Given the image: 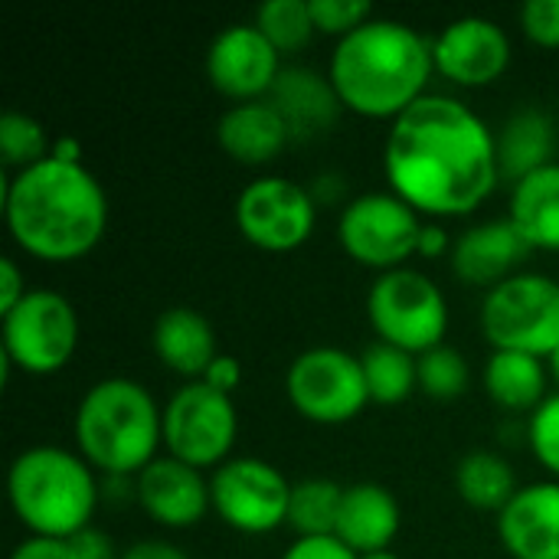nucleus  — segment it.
<instances>
[{
    "label": "nucleus",
    "mask_w": 559,
    "mask_h": 559,
    "mask_svg": "<svg viewBox=\"0 0 559 559\" xmlns=\"http://www.w3.org/2000/svg\"><path fill=\"white\" fill-rule=\"evenodd\" d=\"M239 439V409L233 396L203 380L183 383L164 406V449L190 468H219Z\"/></svg>",
    "instance_id": "9"
},
{
    "label": "nucleus",
    "mask_w": 559,
    "mask_h": 559,
    "mask_svg": "<svg viewBox=\"0 0 559 559\" xmlns=\"http://www.w3.org/2000/svg\"><path fill=\"white\" fill-rule=\"evenodd\" d=\"M49 157H56L62 164H82V144H79V138H72V134L52 138V154Z\"/></svg>",
    "instance_id": "42"
},
{
    "label": "nucleus",
    "mask_w": 559,
    "mask_h": 559,
    "mask_svg": "<svg viewBox=\"0 0 559 559\" xmlns=\"http://www.w3.org/2000/svg\"><path fill=\"white\" fill-rule=\"evenodd\" d=\"M203 383H206V386H213L216 393L233 396V393H236V386L242 383V364H239L236 357H229V354H219V357L210 364V370L203 373Z\"/></svg>",
    "instance_id": "38"
},
{
    "label": "nucleus",
    "mask_w": 559,
    "mask_h": 559,
    "mask_svg": "<svg viewBox=\"0 0 559 559\" xmlns=\"http://www.w3.org/2000/svg\"><path fill=\"white\" fill-rule=\"evenodd\" d=\"M508 219L531 249L559 252V160L514 183Z\"/></svg>",
    "instance_id": "23"
},
{
    "label": "nucleus",
    "mask_w": 559,
    "mask_h": 559,
    "mask_svg": "<svg viewBox=\"0 0 559 559\" xmlns=\"http://www.w3.org/2000/svg\"><path fill=\"white\" fill-rule=\"evenodd\" d=\"M423 226L419 213L396 193H360L341 210L337 242L357 265L383 275L419 255Z\"/></svg>",
    "instance_id": "11"
},
{
    "label": "nucleus",
    "mask_w": 559,
    "mask_h": 559,
    "mask_svg": "<svg viewBox=\"0 0 559 559\" xmlns=\"http://www.w3.org/2000/svg\"><path fill=\"white\" fill-rule=\"evenodd\" d=\"M364 364V377H367V390H370V403L380 406H400L406 403L416 386H419V357L393 347V344H370L360 354Z\"/></svg>",
    "instance_id": "27"
},
{
    "label": "nucleus",
    "mask_w": 559,
    "mask_h": 559,
    "mask_svg": "<svg viewBox=\"0 0 559 559\" xmlns=\"http://www.w3.org/2000/svg\"><path fill=\"white\" fill-rule=\"evenodd\" d=\"M498 540L511 559H559V481L524 485L498 514Z\"/></svg>",
    "instance_id": "17"
},
{
    "label": "nucleus",
    "mask_w": 559,
    "mask_h": 559,
    "mask_svg": "<svg viewBox=\"0 0 559 559\" xmlns=\"http://www.w3.org/2000/svg\"><path fill=\"white\" fill-rule=\"evenodd\" d=\"M432 72V43L416 26L380 16L337 39L328 62V79L347 111L390 121L429 95Z\"/></svg>",
    "instance_id": "3"
},
{
    "label": "nucleus",
    "mask_w": 559,
    "mask_h": 559,
    "mask_svg": "<svg viewBox=\"0 0 559 559\" xmlns=\"http://www.w3.org/2000/svg\"><path fill=\"white\" fill-rule=\"evenodd\" d=\"M79 334V314L66 295L29 288V295L3 314V360L29 377H52L75 357Z\"/></svg>",
    "instance_id": "8"
},
{
    "label": "nucleus",
    "mask_w": 559,
    "mask_h": 559,
    "mask_svg": "<svg viewBox=\"0 0 559 559\" xmlns=\"http://www.w3.org/2000/svg\"><path fill=\"white\" fill-rule=\"evenodd\" d=\"M265 39L285 56L305 49L314 36V16H311V3L308 0H269L255 10V20H252Z\"/></svg>",
    "instance_id": "29"
},
{
    "label": "nucleus",
    "mask_w": 559,
    "mask_h": 559,
    "mask_svg": "<svg viewBox=\"0 0 559 559\" xmlns=\"http://www.w3.org/2000/svg\"><path fill=\"white\" fill-rule=\"evenodd\" d=\"M481 334L495 350H518L547 360L559 347V282L540 272H518L485 292Z\"/></svg>",
    "instance_id": "7"
},
{
    "label": "nucleus",
    "mask_w": 559,
    "mask_h": 559,
    "mask_svg": "<svg viewBox=\"0 0 559 559\" xmlns=\"http://www.w3.org/2000/svg\"><path fill=\"white\" fill-rule=\"evenodd\" d=\"M547 370H550V377L559 383V347L550 354V357H547Z\"/></svg>",
    "instance_id": "43"
},
{
    "label": "nucleus",
    "mask_w": 559,
    "mask_h": 559,
    "mask_svg": "<svg viewBox=\"0 0 559 559\" xmlns=\"http://www.w3.org/2000/svg\"><path fill=\"white\" fill-rule=\"evenodd\" d=\"M210 498L216 518L226 527L236 534L262 537L288 524L292 485L272 462L242 455L213 472Z\"/></svg>",
    "instance_id": "12"
},
{
    "label": "nucleus",
    "mask_w": 559,
    "mask_h": 559,
    "mask_svg": "<svg viewBox=\"0 0 559 559\" xmlns=\"http://www.w3.org/2000/svg\"><path fill=\"white\" fill-rule=\"evenodd\" d=\"M367 318L383 344L423 357L426 350L445 344L449 301L426 272L403 265L377 275L367 292Z\"/></svg>",
    "instance_id": "6"
},
{
    "label": "nucleus",
    "mask_w": 559,
    "mask_h": 559,
    "mask_svg": "<svg viewBox=\"0 0 559 559\" xmlns=\"http://www.w3.org/2000/svg\"><path fill=\"white\" fill-rule=\"evenodd\" d=\"M7 498L29 537L72 540L98 508L95 468L62 445H29L10 462Z\"/></svg>",
    "instance_id": "5"
},
{
    "label": "nucleus",
    "mask_w": 559,
    "mask_h": 559,
    "mask_svg": "<svg viewBox=\"0 0 559 559\" xmlns=\"http://www.w3.org/2000/svg\"><path fill=\"white\" fill-rule=\"evenodd\" d=\"M151 344H154V354L160 357V364L170 367L174 373L187 377L190 383L203 380L210 364L219 357L216 331H213L210 318L197 308H187V305L167 308L154 321Z\"/></svg>",
    "instance_id": "22"
},
{
    "label": "nucleus",
    "mask_w": 559,
    "mask_h": 559,
    "mask_svg": "<svg viewBox=\"0 0 559 559\" xmlns=\"http://www.w3.org/2000/svg\"><path fill=\"white\" fill-rule=\"evenodd\" d=\"M527 442L537 462L559 481V393H550L527 419Z\"/></svg>",
    "instance_id": "32"
},
{
    "label": "nucleus",
    "mask_w": 559,
    "mask_h": 559,
    "mask_svg": "<svg viewBox=\"0 0 559 559\" xmlns=\"http://www.w3.org/2000/svg\"><path fill=\"white\" fill-rule=\"evenodd\" d=\"M344 488L331 478H305L292 485L288 527L298 537H334Z\"/></svg>",
    "instance_id": "28"
},
{
    "label": "nucleus",
    "mask_w": 559,
    "mask_h": 559,
    "mask_svg": "<svg viewBox=\"0 0 559 559\" xmlns=\"http://www.w3.org/2000/svg\"><path fill=\"white\" fill-rule=\"evenodd\" d=\"M472 370L459 347L439 344L419 357V390L436 403H455L468 390Z\"/></svg>",
    "instance_id": "31"
},
{
    "label": "nucleus",
    "mask_w": 559,
    "mask_h": 559,
    "mask_svg": "<svg viewBox=\"0 0 559 559\" xmlns=\"http://www.w3.org/2000/svg\"><path fill=\"white\" fill-rule=\"evenodd\" d=\"M72 436L79 455L111 478L141 475L164 445V409L131 377H105L75 406Z\"/></svg>",
    "instance_id": "4"
},
{
    "label": "nucleus",
    "mask_w": 559,
    "mask_h": 559,
    "mask_svg": "<svg viewBox=\"0 0 559 559\" xmlns=\"http://www.w3.org/2000/svg\"><path fill=\"white\" fill-rule=\"evenodd\" d=\"M282 75V52L255 23H233L206 46V79L216 92L239 102L269 98Z\"/></svg>",
    "instance_id": "14"
},
{
    "label": "nucleus",
    "mask_w": 559,
    "mask_h": 559,
    "mask_svg": "<svg viewBox=\"0 0 559 559\" xmlns=\"http://www.w3.org/2000/svg\"><path fill=\"white\" fill-rule=\"evenodd\" d=\"M3 219L26 255L75 262L105 239L108 197L85 164L46 157L3 187Z\"/></svg>",
    "instance_id": "2"
},
{
    "label": "nucleus",
    "mask_w": 559,
    "mask_h": 559,
    "mask_svg": "<svg viewBox=\"0 0 559 559\" xmlns=\"http://www.w3.org/2000/svg\"><path fill=\"white\" fill-rule=\"evenodd\" d=\"M269 102L285 118L292 141L295 138H318L334 128L341 115V98L328 75L308 69V66H288L282 69L278 82L269 92Z\"/></svg>",
    "instance_id": "20"
},
{
    "label": "nucleus",
    "mask_w": 559,
    "mask_h": 559,
    "mask_svg": "<svg viewBox=\"0 0 559 559\" xmlns=\"http://www.w3.org/2000/svg\"><path fill=\"white\" fill-rule=\"evenodd\" d=\"M557 121L544 108H518L498 131V164L501 177L518 183L527 174L554 164L557 157Z\"/></svg>",
    "instance_id": "24"
},
{
    "label": "nucleus",
    "mask_w": 559,
    "mask_h": 559,
    "mask_svg": "<svg viewBox=\"0 0 559 559\" xmlns=\"http://www.w3.org/2000/svg\"><path fill=\"white\" fill-rule=\"evenodd\" d=\"M69 550H72V559H121L115 540L98 527H85L82 534H75L69 540Z\"/></svg>",
    "instance_id": "36"
},
{
    "label": "nucleus",
    "mask_w": 559,
    "mask_h": 559,
    "mask_svg": "<svg viewBox=\"0 0 559 559\" xmlns=\"http://www.w3.org/2000/svg\"><path fill=\"white\" fill-rule=\"evenodd\" d=\"M308 3H311L314 26L321 33L337 36V39H344L357 26H364L367 20H373L370 0H308Z\"/></svg>",
    "instance_id": "33"
},
{
    "label": "nucleus",
    "mask_w": 559,
    "mask_h": 559,
    "mask_svg": "<svg viewBox=\"0 0 559 559\" xmlns=\"http://www.w3.org/2000/svg\"><path fill=\"white\" fill-rule=\"evenodd\" d=\"M547 360L518 354V350H495L485 364L481 383L491 403L511 413H534L550 393H547Z\"/></svg>",
    "instance_id": "25"
},
{
    "label": "nucleus",
    "mask_w": 559,
    "mask_h": 559,
    "mask_svg": "<svg viewBox=\"0 0 559 559\" xmlns=\"http://www.w3.org/2000/svg\"><path fill=\"white\" fill-rule=\"evenodd\" d=\"M449 249H452V242H449L445 226H439V223H426V226H423V236H419V255H426V259H439V255H445Z\"/></svg>",
    "instance_id": "41"
},
{
    "label": "nucleus",
    "mask_w": 559,
    "mask_h": 559,
    "mask_svg": "<svg viewBox=\"0 0 559 559\" xmlns=\"http://www.w3.org/2000/svg\"><path fill=\"white\" fill-rule=\"evenodd\" d=\"M531 246L514 229L511 219H485L465 229L452 242V272L475 288H498L511 275H518V265Z\"/></svg>",
    "instance_id": "18"
},
{
    "label": "nucleus",
    "mask_w": 559,
    "mask_h": 559,
    "mask_svg": "<svg viewBox=\"0 0 559 559\" xmlns=\"http://www.w3.org/2000/svg\"><path fill=\"white\" fill-rule=\"evenodd\" d=\"M26 295H29V288H26L23 272L16 269V262H13L10 255H3V259H0V318H3L7 311H13Z\"/></svg>",
    "instance_id": "37"
},
{
    "label": "nucleus",
    "mask_w": 559,
    "mask_h": 559,
    "mask_svg": "<svg viewBox=\"0 0 559 559\" xmlns=\"http://www.w3.org/2000/svg\"><path fill=\"white\" fill-rule=\"evenodd\" d=\"M436 72L465 88H485L498 82L511 66V39L488 16H459L432 39Z\"/></svg>",
    "instance_id": "15"
},
{
    "label": "nucleus",
    "mask_w": 559,
    "mask_h": 559,
    "mask_svg": "<svg viewBox=\"0 0 559 559\" xmlns=\"http://www.w3.org/2000/svg\"><path fill=\"white\" fill-rule=\"evenodd\" d=\"M134 495H138L141 511L167 531H190L213 508L210 481L203 478V472L170 455H157L138 475Z\"/></svg>",
    "instance_id": "16"
},
{
    "label": "nucleus",
    "mask_w": 559,
    "mask_h": 559,
    "mask_svg": "<svg viewBox=\"0 0 559 559\" xmlns=\"http://www.w3.org/2000/svg\"><path fill=\"white\" fill-rule=\"evenodd\" d=\"M524 33L547 49H559V0H531L521 7Z\"/></svg>",
    "instance_id": "34"
},
{
    "label": "nucleus",
    "mask_w": 559,
    "mask_h": 559,
    "mask_svg": "<svg viewBox=\"0 0 559 559\" xmlns=\"http://www.w3.org/2000/svg\"><path fill=\"white\" fill-rule=\"evenodd\" d=\"M216 141L236 164L262 167L272 164L288 147L292 131L278 108L269 98H259L226 108L216 124Z\"/></svg>",
    "instance_id": "21"
},
{
    "label": "nucleus",
    "mask_w": 559,
    "mask_h": 559,
    "mask_svg": "<svg viewBox=\"0 0 559 559\" xmlns=\"http://www.w3.org/2000/svg\"><path fill=\"white\" fill-rule=\"evenodd\" d=\"M357 559H400L393 550H380V554H367V557H357Z\"/></svg>",
    "instance_id": "44"
},
{
    "label": "nucleus",
    "mask_w": 559,
    "mask_h": 559,
    "mask_svg": "<svg viewBox=\"0 0 559 559\" xmlns=\"http://www.w3.org/2000/svg\"><path fill=\"white\" fill-rule=\"evenodd\" d=\"M10 559H72L69 540H52V537H26L13 547Z\"/></svg>",
    "instance_id": "39"
},
{
    "label": "nucleus",
    "mask_w": 559,
    "mask_h": 559,
    "mask_svg": "<svg viewBox=\"0 0 559 559\" xmlns=\"http://www.w3.org/2000/svg\"><path fill=\"white\" fill-rule=\"evenodd\" d=\"M52 154V141L46 128L26 111H3L0 115V164L7 170H26L43 164Z\"/></svg>",
    "instance_id": "30"
},
{
    "label": "nucleus",
    "mask_w": 559,
    "mask_h": 559,
    "mask_svg": "<svg viewBox=\"0 0 559 559\" xmlns=\"http://www.w3.org/2000/svg\"><path fill=\"white\" fill-rule=\"evenodd\" d=\"M400 524H403V511L393 491L377 481H360L344 488L334 537L344 547H350L357 557H367V554L390 550L400 534Z\"/></svg>",
    "instance_id": "19"
},
{
    "label": "nucleus",
    "mask_w": 559,
    "mask_h": 559,
    "mask_svg": "<svg viewBox=\"0 0 559 559\" xmlns=\"http://www.w3.org/2000/svg\"><path fill=\"white\" fill-rule=\"evenodd\" d=\"M455 491L468 508L485 511V514H501L521 488L508 459H501L498 452L478 449V452L462 455L455 468Z\"/></svg>",
    "instance_id": "26"
},
{
    "label": "nucleus",
    "mask_w": 559,
    "mask_h": 559,
    "mask_svg": "<svg viewBox=\"0 0 559 559\" xmlns=\"http://www.w3.org/2000/svg\"><path fill=\"white\" fill-rule=\"evenodd\" d=\"M318 223V203L298 180L265 174L242 187L236 197L239 233L265 252H295L305 246Z\"/></svg>",
    "instance_id": "13"
},
{
    "label": "nucleus",
    "mask_w": 559,
    "mask_h": 559,
    "mask_svg": "<svg viewBox=\"0 0 559 559\" xmlns=\"http://www.w3.org/2000/svg\"><path fill=\"white\" fill-rule=\"evenodd\" d=\"M390 193L426 216H468L501 180L498 134L452 95H423L383 144Z\"/></svg>",
    "instance_id": "1"
},
{
    "label": "nucleus",
    "mask_w": 559,
    "mask_h": 559,
    "mask_svg": "<svg viewBox=\"0 0 559 559\" xmlns=\"http://www.w3.org/2000/svg\"><path fill=\"white\" fill-rule=\"evenodd\" d=\"M282 559H357V554L337 537H298Z\"/></svg>",
    "instance_id": "35"
},
{
    "label": "nucleus",
    "mask_w": 559,
    "mask_h": 559,
    "mask_svg": "<svg viewBox=\"0 0 559 559\" xmlns=\"http://www.w3.org/2000/svg\"><path fill=\"white\" fill-rule=\"evenodd\" d=\"M121 559H190L180 547L167 544V540H138L134 547H128Z\"/></svg>",
    "instance_id": "40"
},
{
    "label": "nucleus",
    "mask_w": 559,
    "mask_h": 559,
    "mask_svg": "<svg viewBox=\"0 0 559 559\" xmlns=\"http://www.w3.org/2000/svg\"><path fill=\"white\" fill-rule=\"evenodd\" d=\"M285 393L295 413L318 426H344L370 403L360 357L328 344L308 347L292 360L285 373Z\"/></svg>",
    "instance_id": "10"
}]
</instances>
